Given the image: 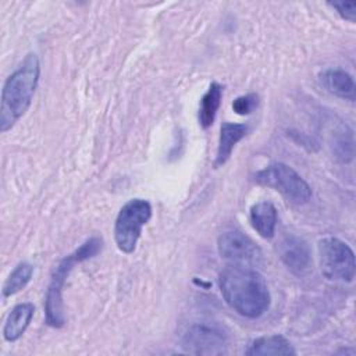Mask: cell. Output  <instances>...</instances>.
<instances>
[{
    "instance_id": "cell-2",
    "label": "cell",
    "mask_w": 356,
    "mask_h": 356,
    "mask_svg": "<svg viewBox=\"0 0 356 356\" xmlns=\"http://www.w3.org/2000/svg\"><path fill=\"white\" fill-rule=\"evenodd\" d=\"M40 75L39 57L26 54L22 63L6 79L1 90L0 131L7 132L28 111Z\"/></svg>"
},
{
    "instance_id": "cell-8",
    "label": "cell",
    "mask_w": 356,
    "mask_h": 356,
    "mask_svg": "<svg viewBox=\"0 0 356 356\" xmlns=\"http://www.w3.org/2000/svg\"><path fill=\"white\" fill-rule=\"evenodd\" d=\"M181 346L192 355H225L228 352V339L216 327L192 324L182 335Z\"/></svg>"
},
{
    "instance_id": "cell-9",
    "label": "cell",
    "mask_w": 356,
    "mask_h": 356,
    "mask_svg": "<svg viewBox=\"0 0 356 356\" xmlns=\"http://www.w3.org/2000/svg\"><path fill=\"white\" fill-rule=\"evenodd\" d=\"M278 256L285 267L295 275L303 277L312 270V252L305 239L286 234L278 243Z\"/></svg>"
},
{
    "instance_id": "cell-10",
    "label": "cell",
    "mask_w": 356,
    "mask_h": 356,
    "mask_svg": "<svg viewBox=\"0 0 356 356\" xmlns=\"http://www.w3.org/2000/svg\"><path fill=\"white\" fill-rule=\"evenodd\" d=\"M33 314H35L33 303L24 302V303L15 305L10 310V313L4 321V327H3L4 339L8 342L18 341L24 335L26 328L29 327V323H31Z\"/></svg>"
},
{
    "instance_id": "cell-13",
    "label": "cell",
    "mask_w": 356,
    "mask_h": 356,
    "mask_svg": "<svg viewBox=\"0 0 356 356\" xmlns=\"http://www.w3.org/2000/svg\"><path fill=\"white\" fill-rule=\"evenodd\" d=\"M246 134H248V125H245V124H234V122H222L221 124L217 154H216V160H214L216 168L224 165L228 161L235 145L241 139H243Z\"/></svg>"
},
{
    "instance_id": "cell-14",
    "label": "cell",
    "mask_w": 356,
    "mask_h": 356,
    "mask_svg": "<svg viewBox=\"0 0 356 356\" xmlns=\"http://www.w3.org/2000/svg\"><path fill=\"white\" fill-rule=\"evenodd\" d=\"M249 218L253 229L264 239H271L275 235L277 209L271 202H257L249 210Z\"/></svg>"
},
{
    "instance_id": "cell-7",
    "label": "cell",
    "mask_w": 356,
    "mask_h": 356,
    "mask_svg": "<svg viewBox=\"0 0 356 356\" xmlns=\"http://www.w3.org/2000/svg\"><path fill=\"white\" fill-rule=\"evenodd\" d=\"M220 256L229 264L254 267L261 263L260 248L241 231H225L217 239Z\"/></svg>"
},
{
    "instance_id": "cell-1",
    "label": "cell",
    "mask_w": 356,
    "mask_h": 356,
    "mask_svg": "<svg viewBox=\"0 0 356 356\" xmlns=\"http://www.w3.org/2000/svg\"><path fill=\"white\" fill-rule=\"evenodd\" d=\"M218 286L225 303L246 318H257L270 307L267 282L252 267L229 264L220 273Z\"/></svg>"
},
{
    "instance_id": "cell-17",
    "label": "cell",
    "mask_w": 356,
    "mask_h": 356,
    "mask_svg": "<svg viewBox=\"0 0 356 356\" xmlns=\"http://www.w3.org/2000/svg\"><path fill=\"white\" fill-rule=\"evenodd\" d=\"M332 153L337 160L341 163H348L353 159L355 154V142H353V132L345 127L341 131L334 134L332 139Z\"/></svg>"
},
{
    "instance_id": "cell-4",
    "label": "cell",
    "mask_w": 356,
    "mask_h": 356,
    "mask_svg": "<svg viewBox=\"0 0 356 356\" xmlns=\"http://www.w3.org/2000/svg\"><path fill=\"white\" fill-rule=\"evenodd\" d=\"M259 185L280 192L288 202L293 204H305L312 197L309 184L288 164L273 163L254 174Z\"/></svg>"
},
{
    "instance_id": "cell-16",
    "label": "cell",
    "mask_w": 356,
    "mask_h": 356,
    "mask_svg": "<svg viewBox=\"0 0 356 356\" xmlns=\"http://www.w3.org/2000/svg\"><path fill=\"white\" fill-rule=\"evenodd\" d=\"M32 274H33V266L31 263H26V261L18 263L14 267V270L10 273V275L7 277L3 285V296L8 298L22 291L31 281Z\"/></svg>"
},
{
    "instance_id": "cell-6",
    "label": "cell",
    "mask_w": 356,
    "mask_h": 356,
    "mask_svg": "<svg viewBox=\"0 0 356 356\" xmlns=\"http://www.w3.org/2000/svg\"><path fill=\"white\" fill-rule=\"evenodd\" d=\"M78 253L74 250L71 254L65 256L54 268L50 284L47 286L46 299H44V314H46V324L53 328H61L65 323L64 316V303H63V288L65 280L74 264L81 263Z\"/></svg>"
},
{
    "instance_id": "cell-11",
    "label": "cell",
    "mask_w": 356,
    "mask_h": 356,
    "mask_svg": "<svg viewBox=\"0 0 356 356\" xmlns=\"http://www.w3.org/2000/svg\"><path fill=\"white\" fill-rule=\"evenodd\" d=\"M245 353L249 356H293L296 350L285 337L274 334L253 339Z\"/></svg>"
},
{
    "instance_id": "cell-5",
    "label": "cell",
    "mask_w": 356,
    "mask_h": 356,
    "mask_svg": "<svg viewBox=\"0 0 356 356\" xmlns=\"http://www.w3.org/2000/svg\"><path fill=\"white\" fill-rule=\"evenodd\" d=\"M321 273L331 281L352 282L355 278L356 264L355 253L343 241L328 236L317 245Z\"/></svg>"
},
{
    "instance_id": "cell-19",
    "label": "cell",
    "mask_w": 356,
    "mask_h": 356,
    "mask_svg": "<svg viewBox=\"0 0 356 356\" xmlns=\"http://www.w3.org/2000/svg\"><path fill=\"white\" fill-rule=\"evenodd\" d=\"M330 7H332L343 19L355 22L356 19V1H330Z\"/></svg>"
},
{
    "instance_id": "cell-3",
    "label": "cell",
    "mask_w": 356,
    "mask_h": 356,
    "mask_svg": "<svg viewBox=\"0 0 356 356\" xmlns=\"http://www.w3.org/2000/svg\"><path fill=\"white\" fill-rule=\"evenodd\" d=\"M152 217V206L145 199H131L118 211L114 222V239L122 253H134L142 228Z\"/></svg>"
},
{
    "instance_id": "cell-18",
    "label": "cell",
    "mask_w": 356,
    "mask_h": 356,
    "mask_svg": "<svg viewBox=\"0 0 356 356\" xmlns=\"http://www.w3.org/2000/svg\"><path fill=\"white\" fill-rule=\"evenodd\" d=\"M257 103H259V100L254 93L242 95V96H238L232 102V108L239 115H248L257 107Z\"/></svg>"
},
{
    "instance_id": "cell-15",
    "label": "cell",
    "mask_w": 356,
    "mask_h": 356,
    "mask_svg": "<svg viewBox=\"0 0 356 356\" xmlns=\"http://www.w3.org/2000/svg\"><path fill=\"white\" fill-rule=\"evenodd\" d=\"M221 99H222V86L217 82H211L209 89L200 99V104H199L197 120L203 129H207L213 125L217 110L220 108V104H221Z\"/></svg>"
},
{
    "instance_id": "cell-12",
    "label": "cell",
    "mask_w": 356,
    "mask_h": 356,
    "mask_svg": "<svg viewBox=\"0 0 356 356\" xmlns=\"http://www.w3.org/2000/svg\"><path fill=\"white\" fill-rule=\"evenodd\" d=\"M321 82L324 88L334 96L355 102L356 86L353 76L341 68H328L321 72Z\"/></svg>"
}]
</instances>
